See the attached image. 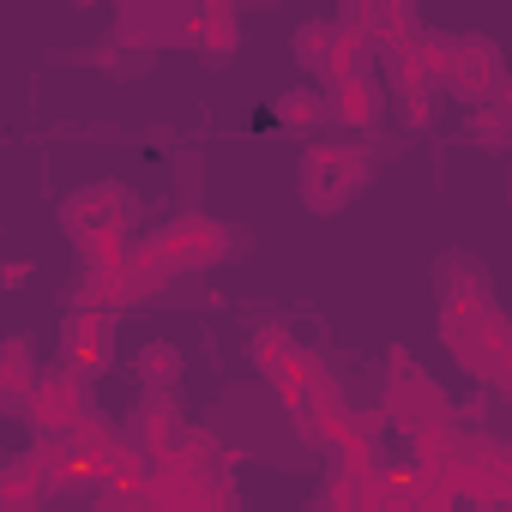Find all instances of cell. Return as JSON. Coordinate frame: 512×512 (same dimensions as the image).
Wrapping results in <instances>:
<instances>
[{
  "mask_svg": "<svg viewBox=\"0 0 512 512\" xmlns=\"http://www.w3.org/2000/svg\"><path fill=\"white\" fill-rule=\"evenodd\" d=\"M175 368H181V356H175V350H163V344H151V350L139 356V374H145L151 386H175Z\"/></svg>",
  "mask_w": 512,
  "mask_h": 512,
  "instance_id": "277c9868",
  "label": "cell"
},
{
  "mask_svg": "<svg viewBox=\"0 0 512 512\" xmlns=\"http://www.w3.org/2000/svg\"><path fill=\"white\" fill-rule=\"evenodd\" d=\"M362 175V163L350 157V151H332V145H320L314 157H308V193H314V205L320 211H332L338 199H350V181Z\"/></svg>",
  "mask_w": 512,
  "mask_h": 512,
  "instance_id": "6da1fadb",
  "label": "cell"
},
{
  "mask_svg": "<svg viewBox=\"0 0 512 512\" xmlns=\"http://www.w3.org/2000/svg\"><path fill=\"white\" fill-rule=\"evenodd\" d=\"M67 350L79 356V362H109V320H91V314H79L73 326H67Z\"/></svg>",
  "mask_w": 512,
  "mask_h": 512,
  "instance_id": "3957f363",
  "label": "cell"
},
{
  "mask_svg": "<svg viewBox=\"0 0 512 512\" xmlns=\"http://www.w3.org/2000/svg\"><path fill=\"white\" fill-rule=\"evenodd\" d=\"M332 109H338V121H374L380 115V91H374V79H362V73H350V79H338L332 85Z\"/></svg>",
  "mask_w": 512,
  "mask_h": 512,
  "instance_id": "7a4b0ae2",
  "label": "cell"
},
{
  "mask_svg": "<svg viewBox=\"0 0 512 512\" xmlns=\"http://www.w3.org/2000/svg\"><path fill=\"white\" fill-rule=\"evenodd\" d=\"M500 91H506V115H512V79H506V85H500Z\"/></svg>",
  "mask_w": 512,
  "mask_h": 512,
  "instance_id": "8992f818",
  "label": "cell"
},
{
  "mask_svg": "<svg viewBox=\"0 0 512 512\" xmlns=\"http://www.w3.org/2000/svg\"><path fill=\"white\" fill-rule=\"evenodd\" d=\"M284 121H296V127H314V121H320V103H314V91H290V97H284Z\"/></svg>",
  "mask_w": 512,
  "mask_h": 512,
  "instance_id": "5b68a950",
  "label": "cell"
}]
</instances>
